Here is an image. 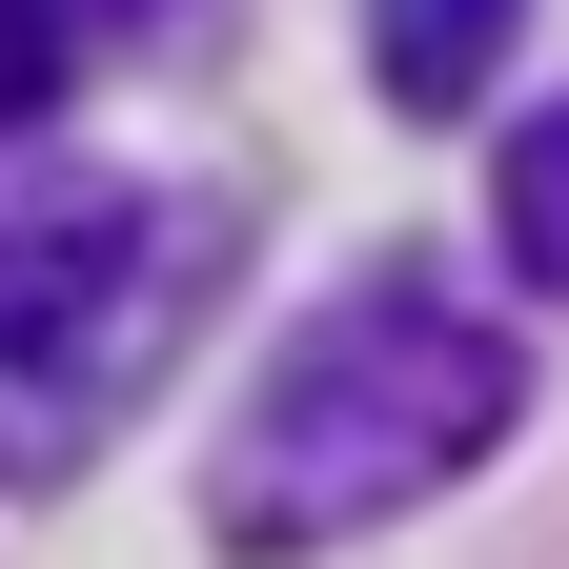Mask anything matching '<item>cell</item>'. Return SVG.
Instances as JSON below:
<instances>
[{
  "label": "cell",
  "mask_w": 569,
  "mask_h": 569,
  "mask_svg": "<svg viewBox=\"0 0 569 569\" xmlns=\"http://www.w3.org/2000/svg\"><path fill=\"white\" fill-rule=\"evenodd\" d=\"M122 224H142V203H61V224H0V346H82V306H102Z\"/></svg>",
  "instance_id": "cell-3"
},
{
  "label": "cell",
  "mask_w": 569,
  "mask_h": 569,
  "mask_svg": "<svg viewBox=\"0 0 569 569\" xmlns=\"http://www.w3.org/2000/svg\"><path fill=\"white\" fill-rule=\"evenodd\" d=\"M488 224H509V264L569 306V102H529V142L488 163Z\"/></svg>",
  "instance_id": "cell-4"
},
{
  "label": "cell",
  "mask_w": 569,
  "mask_h": 569,
  "mask_svg": "<svg viewBox=\"0 0 569 569\" xmlns=\"http://www.w3.org/2000/svg\"><path fill=\"white\" fill-rule=\"evenodd\" d=\"M509 407H529L509 326L427 306V284H346V306L224 407V448H203V529H224L244 569L346 549V529L427 509L448 468H488V448H509Z\"/></svg>",
  "instance_id": "cell-1"
},
{
  "label": "cell",
  "mask_w": 569,
  "mask_h": 569,
  "mask_svg": "<svg viewBox=\"0 0 569 569\" xmlns=\"http://www.w3.org/2000/svg\"><path fill=\"white\" fill-rule=\"evenodd\" d=\"M41 82H61V21H41V0H0V142L41 122Z\"/></svg>",
  "instance_id": "cell-5"
},
{
  "label": "cell",
  "mask_w": 569,
  "mask_h": 569,
  "mask_svg": "<svg viewBox=\"0 0 569 569\" xmlns=\"http://www.w3.org/2000/svg\"><path fill=\"white\" fill-rule=\"evenodd\" d=\"M509 21H529V0H367V82H387L407 122H448L488 61H509Z\"/></svg>",
  "instance_id": "cell-2"
}]
</instances>
